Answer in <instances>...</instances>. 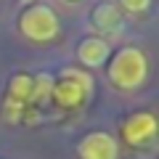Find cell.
Here are the masks:
<instances>
[{"label": "cell", "instance_id": "1", "mask_svg": "<svg viewBox=\"0 0 159 159\" xmlns=\"http://www.w3.org/2000/svg\"><path fill=\"white\" fill-rule=\"evenodd\" d=\"M148 77V58L141 48H119L109 61V80L119 90H135Z\"/></svg>", "mask_w": 159, "mask_h": 159}, {"label": "cell", "instance_id": "2", "mask_svg": "<svg viewBox=\"0 0 159 159\" xmlns=\"http://www.w3.org/2000/svg\"><path fill=\"white\" fill-rule=\"evenodd\" d=\"M19 29H21L24 37L34 40V43H51L53 37H58V16L51 6L45 3H34V6H27L19 16Z\"/></svg>", "mask_w": 159, "mask_h": 159}, {"label": "cell", "instance_id": "3", "mask_svg": "<svg viewBox=\"0 0 159 159\" xmlns=\"http://www.w3.org/2000/svg\"><path fill=\"white\" fill-rule=\"evenodd\" d=\"M93 90V80L88 77L85 72H77V69H66L61 72V77L53 80V90H51V98L61 106L72 109V106H80L85 103V98L90 96Z\"/></svg>", "mask_w": 159, "mask_h": 159}, {"label": "cell", "instance_id": "4", "mask_svg": "<svg viewBox=\"0 0 159 159\" xmlns=\"http://www.w3.org/2000/svg\"><path fill=\"white\" fill-rule=\"evenodd\" d=\"M117 138L109 135L103 130H93L88 133L82 141L77 143V154L82 159H117Z\"/></svg>", "mask_w": 159, "mask_h": 159}, {"label": "cell", "instance_id": "5", "mask_svg": "<svg viewBox=\"0 0 159 159\" xmlns=\"http://www.w3.org/2000/svg\"><path fill=\"white\" fill-rule=\"evenodd\" d=\"M154 135H157V119L148 111L133 114V117L125 119V125H122V138L130 146H146V143H151Z\"/></svg>", "mask_w": 159, "mask_h": 159}, {"label": "cell", "instance_id": "6", "mask_svg": "<svg viewBox=\"0 0 159 159\" xmlns=\"http://www.w3.org/2000/svg\"><path fill=\"white\" fill-rule=\"evenodd\" d=\"M109 43L101 37H85L82 43L77 45V58L85 66H101L103 61L109 58Z\"/></svg>", "mask_w": 159, "mask_h": 159}, {"label": "cell", "instance_id": "7", "mask_svg": "<svg viewBox=\"0 0 159 159\" xmlns=\"http://www.w3.org/2000/svg\"><path fill=\"white\" fill-rule=\"evenodd\" d=\"M90 21H93V27L98 32H114L122 24V11L114 3H98L93 8V13H90Z\"/></svg>", "mask_w": 159, "mask_h": 159}, {"label": "cell", "instance_id": "8", "mask_svg": "<svg viewBox=\"0 0 159 159\" xmlns=\"http://www.w3.org/2000/svg\"><path fill=\"white\" fill-rule=\"evenodd\" d=\"M8 98L21 103V106L27 101H32V77L29 74H16L11 80V85H8Z\"/></svg>", "mask_w": 159, "mask_h": 159}, {"label": "cell", "instance_id": "9", "mask_svg": "<svg viewBox=\"0 0 159 159\" xmlns=\"http://www.w3.org/2000/svg\"><path fill=\"white\" fill-rule=\"evenodd\" d=\"M119 6L125 8V11H130V13H141L151 6V0H119Z\"/></svg>", "mask_w": 159, "mask_h": 159}]
</instances>
